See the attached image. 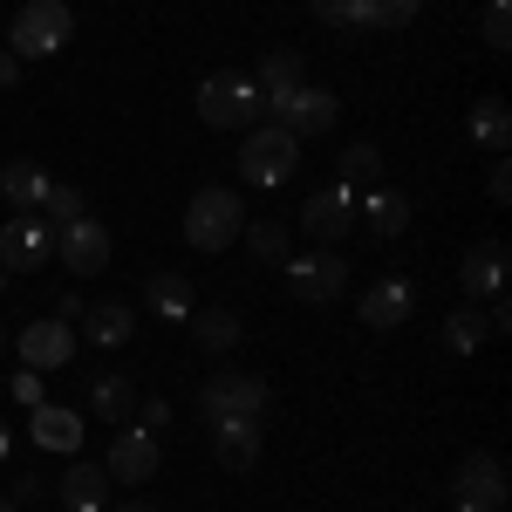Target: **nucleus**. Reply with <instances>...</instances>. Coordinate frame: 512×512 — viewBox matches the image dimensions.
Wrapping results in <instances>:
<instances>
[{"label": "nucleus", "mask_w": 512, "mask_h": 512, "mask_svg": "<svg viewBox=\"0 0 512 512\" xmlns=\"http://www.w3.org/2000/svg\"><path fill=\"white\" fill-rule=\"evenodd\" d=\"M246 233V205H239L233 185H198L192 205H185V239H192L198 253H226L239 246Z\"/></svg>", "instance_id": "f257e3e1"}, {"label": "nucleus", "mask_w": 512, "mask_h": 512, "mask_svg": "<svg viewBox=\"0 0 512 512\" xmlns=\"http://www.w3.org/2000/svg\"><path fill=\"white\" fill-rule=\"evenodd\" d=\"M69 35H76L69 0H28V7L7 21V55H14V62H41V55H62Z\"/></svg>", "instance_id": "f03ea898"}, {"label": "nucleus", "mask_w": 512, "mask_h": 512, "mask_svg": "<svg viewBox=\"0 0 512 512\" xmlns=\"http://www.w3.org/2000/svg\"><path fill=\"white\" fill-rule=\"evenodd\" d=\"M267 117V96L253 76H205L198 82V123L212 130H253Z\"/></svg>", "instance_id": "7ed1b4c3"}, {"label": "nucleus", "mask_w": 512, "mask_h": 512, "mask_svg": "<svg viewBox=\"0 0 512 512\" xmlns=\"http://www.w3.org/2000/svg\"><path fill=\"white\" fill-rule=\"evenodd\" d=\"M267 403H274V390H267L260 376H246V369H219V376L198 390L205 424H260V417H267Z\"/></svg>", "instance_id": "20e7f679"}, {"label": "nucleus", "mask_w": 512, "mask_h": 512, "mask_svg": "<svg viewBox=\"0 0 512 512\" xmlns=\"http://www.w3.org/2000/svg\"><path fill=\"white\" fill-rule=\"evenodd\" d=\"M301 164V137H287L280 123H253L246 144H239V178L246 185H287Z\"/></svg>", "instance_id": "39448f33"}, {"label": "nucleus", "mask_w": 512, "mask_h": 512, "mask_svg": "<svg viewBox=\"0 0 512 512\" xmlns=\"http://www.w3.org/2000/svg\"><path fill=\"white\" fill-rule=\"evenodd\" d=\"M280 267H287V287H294V301H308V308H335V301L349 294V260H342L335 246H315V253H287Z\"/></svg>", "instance_id": "423d86ee"}, {"label": "nucleus", "mask_w": 512, "mask_h": 512, "mask_svg": "<svg viewBox=\"0 0 512 512\" xmlns=\"http://www.w3.org/2000/svg\"><path fill=\"white\" fill-rule=\"evenodd\" d=\"M48 260H55V226L41 212H14L0 226V267L7 274H41Z\"/></svg>", "instance_id": "0eeeda50"}, {"label": "nucleus", "mask_w": 512, "mask_h": 512, "mask_svg": "<svg viewBox=\"0 0 512 512\" xmlns=\"http://www.w3.org/2000/svg\"><path fill=\"white\" fill-rule=\"evenodd\" d=\"M267 117H274L287 137H321V130H335L342 103H335L328 89H315V82H301V89H287V96L267 103Z\"/></svg>", "instance_id": "6e6552de"}, {"label": "nucleus", "mask_w": 512, "mask_h": 512, "mask_svg": "<svg viewBox=\"0 0 512 512\" xmlns=\"http://www.w3.org/2000/svg\"><path fill=\"white\" fill-rule=\"evenodd\" d=\"M55 260H62L69 274H82V280L103 274V267H110V226L89 219V212L69 219V226H55Z\"/></svg>", "instance_id": "1a4fd4ad"}, {"label": "nucleus", "mask_w": 512, "mask_h": 512, "mask_svg": "<svg viewBox=\"0 0 512 512\" xmlns=\"http://www.w3.org/2000/svg\"><path fill=\"white\" fill-rule=\"evenodd\" d=\"M301 226H308V239H321V246H342V239L355 233V185H321V192H308V205H301Z\"/></svg>", "instance_id": "9d476101"}, {"label": "nucleus", "mask_w": 512, "mask_h": 512, "mask_svg": "<svg viewBox=\"0 0 512 512\" xmlns=\"http://www.w3.org/2000/svg\"><path fill=\"white\" fill-rule=\"evenodd\" d=\"M21 362L28 369H69L76 362V321H62V315H35L28 328H21Z\"/></svg>", "instance_id": "9b49d317"}, {"label": "nucleus", "mask_w": 512, "mask_h": 512, "mask_svg": "<svg viewBox=\"0 0 512 512\" xmlns=\"http://www.w3.org/2000/svg\"><path fill=\"white\" fill-rule=\"evenodd\" d=\"M103 472L117 478V485H144V478H158V431L123 424L117 444H110V458H103Z\"/></svg>", "instance_id": "f8f14e48"}, {"label": "nucleus", "mask_w": 512, "mask_h": 512, "mask_svg": "<svg viewBox=\"0 0 512 512\" xmlns=\"http://www.w3.org/2000/svg\"><path fill=\"white\" fill-rule=\"evenodd\" d=\"M451 492H458V506H506V458L499 451H472L458 478H451Z\"/></svg>", "instance_id": "ddd939ff"}, {"label": "nucleus", "mask_w": 512, "mask_h": 512, "mask_svg": "<svg viewBox=\"0 0 512 512\" xmlns=\"http://www.w3.org/2000/svg\"><path fill=\"white\" fill-rule=\"evenodd\" d=\"M458 287H465V301L506 294V239H472V253L458 260Z\"/></svg>", "instance_id": "4468645a"}, {"label": "nucleus", "mask_w": 512, "mask_h": 512, "mask_svg": "<svg viewBox=\"0 0 512 512\" xmlns=\"http://www.w3.org/2000/svg\"><path fill=\"white\" fill-rule=\"evenodd\" d=\"M417 315V287L403 274L376 280L369 294H362V328H376V335H390V328H403V321Z\"/></svg>", "instance_id": "2eb2a0df"}, {"label": "nucleus", "mask_w": 512, "mask_h": 512, "mask_svg": "<svg viewBox=\"0 0 512 512\" xmlns=\"http://www.w3.org/2000/svg\"><path fill=\"white\" fill-rule=\"evenodd\" d=\"M410 219H417V205H410L403 192H383V185H376V192L355 198V226H369V233L383 239V246L410 233Z\"/></svg>", "instance_id": "dca6fc26"}, {"label": "nucleus", "mask_w": 512, "mask_h": 512, "mask_svg": "<svg viewBox=\"0 0 512 512\" xmlns=\"http://www.w3.org/2000/svg\"><path fill=\"white\" fill-rule=\"evenodd\" d=\"M137 335V308L130 301H96L89 315H76V342H89V349H123Z\"/></svg>", "instance_id": "f3484780"}, {"label": "nucleus", "mask_w": 512, "mask_h": 512, "mask_svg": "<svg viewBox=\"0 0 512 512\" xmlns=\"http://www.w3.org/2000/svg\"><path fill=\"white\" fill-rule=\"evenodd\" d=\"M465 130H472V144H478V151L506 158V151H512V110H506V96H478V103H472V117H465Z\"/></svg>", "instance_id": "a211bd4d"}, {"label": "nucleus", "mask_w": 512, "mask_h": 512, "mask_svg": "<svg viewBox=\"0 0 512 512\" xmlns=\"http://www.w3.org/2000/svg\"><path fill=\"white\" fill-rule=\"evenodd\" d=\"M110 485H117V478L103 472V465H69L55 492H62L69 512H110Z\"/></svg>", "instance_id": "6ab92c4d"}, {"label": "nucleus", "mask_w": 512, "mask_h": 512, "mask_svg": "<svg viewBox=\"0 0 512 512\" xmlns=\"http://www.w3.org/2000/svg\"><path fill=\"white\" fill-rule=\"evenodd\" d=\"M144 301H151V315H158V321H171V328L198 315V301H192V280H185V274H171V267L144 280Z\"/></svg>", "instance_id": "aec40b11"}, {"label": "nucleus", "mask_w": 512, "mask_h": 512, "mask_svg": "<svg viewBox=\"0 0 512 512\" xmlns=\"http://www.w3.org/2000/svg\"><path fill=\"white\" fill-rule=\"evenodd\" d=\"M28 437H35L41 451H76V444H82V417H76V410H62V403H35Z\"/></svg>", "instance_id": "412c9836"}, {"label": "nucleus", "mask_w": 512, "mask_h": 512, "mask_svg": "<svg viewBox=\"0 0 512 512\" xmlns=\"http://www.w3.org/2000/svg\"><path fill=\"white\" fill-rule=\"evenodd\" d=\"M212 458L226 472H253L260 465V424H212Z\"/></svg>", "instance_id": "4be33fe9"}, {"label": "nucleus", "mask_w": 512, "mask_h": 512, "mask_svg": "<svg viewBox=\"0 0 512 512\" xmlns=\"http://www.w3.org/2000/svg\"><path fill=\"white\" fill-rule=\"evenodd\" d=\"M89 410H96L103 424H130V417H137V383L117 376V369L96 376V383H89Z\"/></svg>", "instance_id": "5701e85b"}, {"label": "nucleus", "mask_w": 512, "mask_h": 512, "mask_svg": "<svg viewBox=\"0 0 512 512\" xmlns=\"http://www.w3.org/2000/svg\"><path fill=\"white\" fill-rule=\"evenodd\" d=\"M48 185H55V178H48L35 158H14L0 171V192H7V205H21V212H35L41 198H48Z\"/></svg>", "instance_id": "b1692460"}, {"label": "nucleus", "mask_w": 512, "mask_h": 512, "mask_svg": "<svg viewBox=\"0 0 512 512\" xmlns=\"http://www.w3.org/2000/svg\"><path fill=\"white\" fill-rule=\"evenodd\" d=\"M192 328H198V349L205 355H233L239 335H246V321L233 308H205V315H192Z\"/></svg>", "instance_id": "393cba45"}, {"label": "nucleus", "mask_w": 512, "mask_h": 512, "mask_svg": "<svg viewBox=\"0 0 512 512\" xmlns=\"http://www.w3.org/2000/svg\"><path fill=\"white\" fill-rule=\"evenodd\" d=\"M260 96H267V103H274V96H287V89H301V82H308V62H301V55H294V48H274V55H267V62H260Z\"/></svg>", "instance_id": "a878e982"}, {"label": "nucleus", "mask_w": 512, "mask_h": 512, "mask_svg": "<svg viewBox=\"0 0 512 512\" xmlns=\"http://www.w3.org/2000/svg\"><path fill=\"white\" fill-rule=\"evenodd\" d=\"M485 342H492V335H485V308H478V301H465L458 315H444V349L451 355H478Z\"/></svg>", "instance_id": "bb28decb"}, {"label": "nucleus", "mask_w": 512, "mask_h": 512, "mask_svg": "<svg viewBox=\"0 0 512 512\" xmlns=\"http://www.w3.org/2000/svg\"><path fill=\"white\" fill-rule=\"evenodd\" d=\"M239 239H246V253H253L260 267H280V260H287V226H280V219H253Z\"/></svg>", "instance_id": "cd10ccee"}, {"label": "nucleus", "mask_w": 512, "mask_h": 512, "mask_svg": "<svg viewBox=\"0 0 512 512\" xmlns=\"http://www.w3.org/2000/svg\"><path fill=\"white\" fill-rule=\"evenodd\" d=\"M424 0H362V28H410Z\"/></svg>", "instance_id": "c85d7f7f"}, {"label": "nucleus", "mask_w": 512, "mask_h": 512, "mask_svg": "<svg viewBox=\"0 0 512 512\" xmlns=\"http://www.w3.org/2000/svg\"><path fill=\"white\" fill-rule=\"evenodd\" d=\"M383 178V151L376 144H349L342 151V185H376Z\"/></svg>", "instance_id": "c756f323"}, {"label": "nucleus", "mask_w": 512, "mask_h": 512, "mask_svg": "<svg viewBox=\"0 0 512 512\" xmlns=\"http://www.w3.org/2000/svg\"><path fill=\"white\" fill-rule=\"evenodd\" d=\"M82 205H89V198H82L76 185H48V198H41L35 212L48 219V226H69V219H82Z\"/></svg>", "instance_id": "7c9ffc66"}, {"label": "nucleus", "mask_w": 512, "mask_h": 512, "mask_svg": "<svg viewBox=\"0 0 512 512\" xmlns=\"http://www.w3.org/2000/svg\"><path fill=\"white\" fill-rule=\"evenodd\" d=\"M478 35H485V48H512V0H485Z\"/></svg>", "instance_id": "2f4dec72"}, {"label": "nucleus", "mask_w": 512, "mask_h": 512, "mask_svg": "<svg viewBox=\"0 0 512 512\" xmlns=\"http://www.w3.org/2000/svg\"><path fill=\"white\" fill-rule=\"evenodd\" d=\"M321 28H362V0H308Z\"/></svg>", "instance_id": "473e14b6"}, {"label": "nucleus", "mask_w": 512, "mask_h": 512, "mask_svg": "<svg viewBox=\"0 0 512 512\" xmlns=\"http://www.w3.org/2000/svg\"><path fill=\"white\" fill-rule=\"evenodd\" d=\"M485 198H492V205H506V198H512V171H506V158H492V178H485Z\"/></svg>", "instance_id": "72a5a7b5"}, {"label": "nucleus", "mask_w": 512, "mask_h": 512, "mask_svg": "<svg viewBox=\"0 0 512 512\" xmlns=\"http://www.w3.org/2000/svg\"><path fill=\"white\" fill-rule=\"evenodd\" d=\"M14 396H21V403H41V369H28V376L14 383Z\"/></svg>", "instance_id": "f704fd0d"}, {"label": "nucleus", "mask_w": 512, "mask_h": 512, "mask_svg": "<svg viewBox=\"0 0 512 512\" xmlns=\"http://www.w3.org/2000/svg\"><path fill=\"white\" fill-rule=\"evenodd\" d=\"M164 417H171V403H164V396H151V403H144V431H158Z\"/></svg>", "instance_id": "c9c22d12"}, {"label": "nucleus", "mask_w": 512, "mask_h": 512, "mask_svg": "<svg viewBox=\"0 0 512 512\" xmlns=\"http://www.w3.org/2000/svg\"><path fill=\"white\" fill-rule=\"evenodd\" d=\"M14 82H21V62H14V55L0 48V89H14Z\"/></svg>", "instance_id": "e433bc0d"}, {"label": "nucleus", "mask_w": 512, "mask_h": 512, "mask_svg": "<svg viewBox=\"0 0 512 512\" xmlns=\"http://www.w3.org/2000/svg\"><path fill=\"white\" fill-rule=\"evenodd\" d=\"M110 512H158V506H144V499H123V506H110Z\"/></svg>", "instance_id": "4c0bfd02"}, {"label": "nucleus", "mask_w": 512, "mask_h": 512, "mask_svg": "<svg viewBox=\"0 0 512 512\" xmlns=\"http://www.w3.org/2000/svg\"><path fill=\"white\" fill-rule=\"evenodd\" d=\"M458 512H506V506H458Z\"/></svg>", "instance_id": "58836bf2"}, {"label": "nucleus", "mask_w": 512, "mask_h": 512, "mask_svg": "<svg viewBox=\"0 0 512 512\" xmlns=\"http://www.w3.org/2000/svg\"><path fill=\"white\" fill-rule=\"evenodd\" d=\"M0 512H21V506H14V499H0Z\"/></svg>", "instance_id": "ea45409f"}, {"label": "nucleus", "mask_w": 512, "mask_h": 512, "mask_svg": "<svg viewBox=\"0 0 512 512\" xmlns=\"http://www.w3.org/2000/svg\"><path fill=\"white\" fill-rule=\"evenodd\" d=\"M7 280H14V274H7V267H0V287H7Z\"/></svg>", "instance_id": "a19ab883"}, {"label": "nucleus", "mask_w": 512, "mask_h": 512, "mask_svg": "<svg viewBox=\"0 0 512 512\" xmlns=\"http://www.w3.org/2000/svg\"><path fill=\"white\" fill-rule=\"evenodd\" d=\"M0 349H7V328H0Z\"/></svg>", "instance_id": "79ce46f5"}, {"label": "nucleus", "mask_w": 512, "mask_h": 512, "mask_svg": "<svg viewBox=\"0 0 512 512\" xmlns=\"http://www.w3.org/2000/svg\"><path fill=\"white\" fill-rule=\"evenodd\" d=\"M0 451H7V437H0Z\"/></svg>", "instance_id": "37998d69"}]
</instances>
